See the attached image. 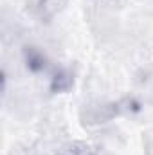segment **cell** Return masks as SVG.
<instances>
[{"label":"cell","instance_id":"3","mask_svg":"<svg viewBox=\"0 0 153 155\" xmlns=\"http://www.w3.org/2000/svg\"><path fill=\"white\" fill-rule=\"evenodd\" d=\"M58 155H96V153L85 143H70V144H67Z\"/></svg>","mask_w":153,"mask_h":155},{"label":"cell","instance_id":"2","mask_svg":"<svg viewBox=\"0 0 153 155\" xmlns=\"http://www.w3.org/2000/svg\"><path fill=\"white\" fill-rule=\"evenodd\" d=\"M25 61H27V67L31 71H41L45 67V58L36 49H27L25 51Z\"/></svg>","mask_w":153,"mask_h":155},{"label":"cell","instance_id":"1","mask_svg":"<svg viewBox=\"0 0 153 155\" xmlns=\"http://www.w3.org/2000/svg\"><path fill=\"white\" fill-rule=\"evenodd\" d=\"M70 85H72V78H70V74L65 72V71H61V72H58L56 76L52 78L50 90H52V92H65V90L70 88Z\"/></svg>","mask_w":153,"mask_h":155}]
</instances>
